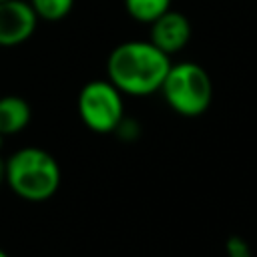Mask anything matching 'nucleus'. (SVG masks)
Instances as JSON below:
<instances>
[{
	"instance_id": "1a4fd4ad",
	"label": "nucleus",
	"mask_w": 257,
	"mask_h": 257,
	"mask_svg": "<svg viewBox=\"0 0 257 257\" xmlns=\"http://www.w3.org/2000/svg\"><path fill=\"white\" fill-rule=\"evenodd\" d=\"M32 10L36 12L38 20L58 22L66 18L74 6V0H28Z\"/></svg>"
},
{
	"instance_id": "f8f14e48",
	"label": "nucleus",
	"mask_w": 257,
	"mask_h": 257,
	"mask_svg": "<svg viewBox=\"0 0 257 257\" xmlns=\"http://www.w3.org/2000/svg\"><path fill=\"white\" fill-rule=\"evenodd\" d=\"M0 257H10V255H8V253H6V251L0 247Z\"/></svg>"
},
{
	"instance_id": "f257e3e1",
	"label": "nucleus",
	"mask_w": 257,
	"mask_h": 257,
	"mask_svg": "<svg viewBox=\"0 0 257 257\" xmlns=\"http://www.w3.org/2000/svg\"><path fill=\"white\" fill-rule=\"evenodd\" d=\"M171 64V56L151 40H126L110 50L106 78L122 94L147 96L161 90Z\"/></svg>"
},
{
	"instance_id": "7ed1b4c3",
	"label": "nucleus",
	"mask_w": 257,
	"mask_h": 257,
	"mask_svg": "<svg viewBox=\"0 0 257 257\" xmlns=\"http://www.w3.org/2000/svg\"><path fill=\"white\" fill-rule=\"evenodd\" d=\"M169 104L181 116L195 118L207 112L213 100V82L209 72L191 60L171 64L167 78L159 90Z\"/></svg>"
},
{
	"instance_id": "4468645a",
	"label": "nucleus",
	"mask_w": 257,
	"mask_h": 257,
	"mask_svg": "<svg viewBox=\"0 0 257 257\" xmlns=\"http://www.w3.org/2000/svg\"><path fill=\"white\" fill-rule=\"evenodd\" d=\"M0 2H4V0H0Z\"/></svg>"
},
{
	"instance_id": "423d86ee",
	"label": "nucleus",
	"mask_w": 257,
	"mask_h": 257,
	"mask_svg": "<svg viewBox=\"0 0 257 257\" xmlns=\"http://www.w3.org/2000/svg\"><path fill=\"white\" fill-rule=\"evenodd\" d=\"M149 26H151L149 40L169 56L181 52L191 40V22L183 12L167 10Z\"/></svg>"
},
{
	"instance_id": "20e7f679",
	"label": "nucleus",
	"mask_w": 257,
	"mask_h": 257,
	"mask_svg": "<svg viewBox=\"0 0 257 257\" xmlns=\"http://www.w3.org/2000/svg\"><path fill=\"white\" fill-rule=\"evenodd\" d=\"M76 108L84 126L98 135L114 133L124 118L122 92L108 78L86 82L78 92Z\"/></svg>"
},
{
	"instance_id": "6e6552de",
	"label": "nucleus",
	"mask_w": 257,
	"mask_h": 257,
	"mask_svg": "<svg viewBox=\"0 0 257 257\" xmlns=\"http://www.w3.org/2000/svg\"><path fill=\"white\" fill-rule=\"evenodd\" d=\"M128 16L141 24H151L167 10H171V0H124Z\"/></svg>"
},
{
	"instance_id": "9d476101",
	"label": "nucleus",
	"mask_w": 257,
	"mask_h": 257,
	"mask_svg": "<svg viewBox=\"0 0 257 257\" xmlns=\"http://www.w3.org/2000/svg\"><path fill=\"white\" fill-rule=\"evenodd\" d=\"M225 253H227V257H253L251 245L247 243V239H243L239 235H231L225 241Z\"/></svg>"
},
{
	"instance_id": "0eeeda50",
	"label": "nucleus",
	"mask_w": 257,
	"mask_h": 257,
	"mask_svg": "<svg viewBox=\"0 0 257 257\" xmlns=\"http://www.w3.org/2000/svg\"><path fill=\"white\" fill-rule=\"evenodd\" d=\"M32 118L30 104L16 94L0 96V135L12 137L22 133Z\"/></svg>"
},
{
	"instance_id": "39448f33",
	"label": "nucleus",
	"mask_w": 257,
	"mask_h": 257,
	"mask_svg": "<svg viewBox=\"0 0 257 257\" xmlns=\"http://www.w3.org/2000/svg\"><path fill=\"white\" fill-rule=\"evenodd\" d=\"M38 24V16L28 0L0 2V46H18L26 42Z\"/></svg>"
},
{
	"instance_id": "9b49d317",
	"label": "nucleus",
	"mask_w": 257,
	"mask_h": 257,
	"mask_svg": "<svg viewBox=\"0 0 257 257\" xmlns=\"http://www.w3.org/2000/svg\"><path fill=\"white\" fill-rule=\"evenodd\" d=\"M6 185V159L0 157V187Z\"/></svg>"
},
{
	"instance_id": "f03ea898",
	"label": "nucleus",
	"mask_w": 257,
	"mask_h": 257,
	"mask_svg": "<svg viewBox=\"0 0 257 257\" xmlns=\"http://www.w3.org/2000/svg\"><path fill=\"white\" fill-rule=\"evenodd\" d=\"M60 179L58 161L40 147H22L6 159V185L24 201H48L58 191Z\"/></svg>"
},
{
	"instance_id": "ddd939ff",
	"label": "nucleus",
	"mask_w": 257,
	"mask_h": 257,
	"mask_svg": "<svg viewBox=\"0 0 257 257\" xmlns=\"http://www.w3.org/2000/svg\"><path fill=\"white\" fill-rule=\"evenodd\" d=\"M2 141H4V137H2V135H0V149H2Z\"/></svg>"
}]
</instances>
